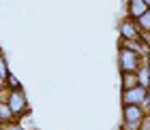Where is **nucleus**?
<instances>
[{
  "label": "nucleus",
  "instance_id": "1",
  "mask_svg": "<svg viewBox=\"0 0 150 130\" xmlns=\"http://www.w3.org/2000/svg\"><path fill=\"white\" fill-rule=\"evenodd\" d=\"M146 94H148V87L144 85H135L131 90H125V105H142L146 102Z\"/></svg>",
  "mask_w": 150,
  "mask_h": 130
},
{
  "label": "nucleus",
  "instance_id": "2",
  "mask_svg": "<svg viewBox=\"0 0 150 130\" xmlns=\"http://www.w3.org/2000/svg\"><path fill=\"white\" fill-rule=\"evenodd\" d=\"M120 66L125 73H135L137 71V53L133 49H122L120 51Z\"/></svg>",
  "mask_w": 150,
  "mask_h": 130
},
{
  "label": "nucleus",
  "instance_id": "3",
  "mask_svg": "<svg viewBox=\"0 0 150 130\" xmlns=\"http://www.w3.org/2000/svg\"><path fill=\"white\" fill-rule=\"evenodd\" d=\"M125 122L139 126L142 122V107L139 105H125Z\"/></svg>",
  "mask_w": 150,
  "mask_h": 130
},
{
  "label": "nucleus",
  "instance_id": "4",
  "mask_svg": "<svg viewBox=\"0 0 150 130\" xmlns=\"http://www.w3.org/2000/svg\"><path fill=\"white\" fill-rule=\"evenodd\" d=\"M9 107H11V111L13 113H19V111H24V107H26V100H24V94L15 90L9 96Z\"/></svg>",
  "mask_w": 150,
  "mask_h": 130
},
{
  "label": "nucleus",
  "instance_id": "5",
  "mask_svg": "<svg viewBox=\"0 0 150 130\" xmlns=\"http://www.w3.org/2000/svg\"><path fill=\"white\" fill-rule=\"evenodd\" d=\"M146 11H148V4L144 2V0H131V2H129V13H131L135 19L142 17Z\"/></svg>",
  "mask_w": 150,
  "mask_h": 130
},
{
  "label": "nucleus",
  "instance_id": "6",
  "mask_svg": "<svg viewBox=\"0 0 150 130\" xmlns=\"http://www.w3.org/2000/svg\"><path fill=\"white\" fill-rule=\"evenodd\" d=\"M120 34H122V36H125L127 41H131V38L137 36V34H135L133 24H127V22H122V24H120Z\"/></svg>",
  "mask_w": 150,
  "mask_h": 130
},
{
  "label": "nucleus",
  "instance_id": "7",
  "mask_svg": "<svg viewBox=\"0 0 150 130\" xmlns=\"http://www.w3.org/2000/svg\"><path fill=\"white\" fill-rule=\"evenodd\" d=\"M122 81H125V90H131V87H135V85L139 83V81H137V75H133V73H125Z\"/></svg>",
  "mask_w": 150,
  "mask_h": 130
},
{
  "label": "nucleus",
  "instance_id": "8",
  "mask_svg": "<svg viewBox=\"0 0 150 130\" xmlns=\"http://www.w3.org/2000/svg\"><path fill=\"white\" fill-rule=\"evenodd\" d=\"M11 115H13V111H11V107L6 105V102H0V122H9L11 120Z\"/></svg>",
  "mask_w": 150,
  "mask_h": 130
},
{
  "label": "nucleus",
  "instance_id": "9",
  "mask_svg": "<svg viewBox=\"0 0 150 130\" xmlns=\"http://www.w3.org/2000/svg\"><path fill=\"white\" fill-rule=\"evenodd\" d=\"M137 22H139V26H142V28L150 30V9H148V11H146L142 17H137Z\"/></svg>",
  "mask_w": 150,
  "mask_h": 130
},
{
  "label": "nucleus",
  "instance_id": "10",
  "mask_svg": "<svg viewBox=\"0 0 150 130\" xmlns=\"http://www.w3.org/2000/svg\"><path fill=\"white\" fill-rule=\"evenodd\" d=\"M137 81H139V85L148 87V81H150V75H148V71H137Z\"/></svg>",
  "mask_w": 150,
  "mask_h": 130
},
{
  "label": "nucleus",
  "instance_id": "11",
  "mask_svg": "<svg viewBox=\"0 0 150 130\" xmlns=\"http://www.w3.org/2000/svg\"><path fill=\"white\" fill-rule=\"evenodd\" d=\"M6 68H4V60H2V56H0V77H6Z\"/></svg>",
  "mask_w": 150,
  "mask_h": 130
},
{
  "label": "nucleus",
  "instance_id": "12",
  "mask_svg": "<svg viewBox=\"0 0 150 130\" xmlns=\"http://www.w3.org/2000/svg\"><path fill=\"white\" fill-rule=\"evenodd\" d=\"M139 130H150V117H144V126H142Z\"/></svg>",
  "mask_w": 150,
  "mask_h": 130
},
{
  "label": "nucleus",
  "instance_id": "13",
  "mask_svg": "<svg viewBox=\"0 0 150 130\" xmlns=\"http://www.w3.org/2000/svg\"><path fill=\"white\" fill-rule=\"evenodd\" d=\"M4 130H24V128H19V126H9V128H4Z\"/></svg>",
  "mask_w": 150,
  "mask_h": 130
},
{
  "label": "nucleus",
  "instance_id": "14",
  "mask_svg": "<svg viewBox=\"0 0 150 130\" xmlns=\"http://www.w3.org/2000/svg\"><path fill=\"white\" fill-rule=\"evenodd\" d=\"M144 2H146V4H148V6H150V0H144Z\"/></svg>",
  "mask_w": 150,
  "mask_h": 130
},
{
  "label": "nucleus",
  "instance_id": "15",
  "mask_svg": "<svg viewBox=\"0 0 150 130\" xmlns=\"http://www.w3.org/2000/svg\"><path fill=\"white\" fill-rule=\"evenodd\" d=\"M148 75H150V66H148Z\"/></svg>",
  "mask_w": 150,
  "mask_h": 130
}]
</instances>
